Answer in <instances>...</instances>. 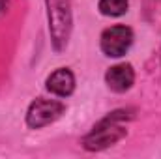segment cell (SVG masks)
<instances>
[{
    "mask_svg": "<svg viewBox=\"0 0 161 159\" xmlns=\"http://www.w3.org/2000/svg\"><path fill=\"white\" fill-rule=\"evenodd\" d=\"M49 30L54 51L66 49L71 34V6L69 0H47Z\"/></svg>",
    "mask_w": 161,
    "mask_h": 159,
    "instance_id": "2",
    "label": "cell"
},
{
    "mask_svg": "<svg viewBox=\"0 0 161 159\" xmlns=\"http://www.w3.org/2000/svg\"><path fill=\"white\" fill-rule=\"evenodd\" d=\"M127 0H99V11L107 17H120L127 11Z\"/></svg>",
    "mask_w": 161,
    "mask_h": 159,
    "instance_id": "7",
    "label": "cell"
},
{
    "mask_svg": "<svg viewBox=\"0 0 161 159\" xmlns=\"http://www.w3.org/2000/svg\"><path fill=\"white\" fill-rule=\"evenodd\" d=\"M64 111H66V107L60 101H54V99H36L28 107L26 123L32 129H40V127H45V125L56 122L64 114Z\"/></svg>",
    "mask_w": 161,
    "mask_h": 159,
    "instance_id": "3",
    "label": "cell"
},
{
    "mask_svg": "<svg viewBox=\"0 0 161 159\" xmlns=\"http://www.w3.org/2000/svg\"><path fill=\"white\" fill-rule=\"evenodd\" d=\"M47 90L51 94H54V96L68 97L75 90V77H73V73L69 69H66V68L56 69L47 79Z\"/></svg>",
    "mask_w": 161,
    "mask_h": 159,
    "instance_id": "6",
    "label": "cell"
},
{
    "mask_svg": "<svg viewBox=\"0 0 161 159\" xmlns=\"http://www.w3.org/2000/svg\"><path fill=\"white\" fill-rule=\"evenodd\" d=\"M105 80L109 84V88L113 92H127L135 80V73H133V68L129 64H118L114 68H111L105 75Z\"/></svg>",
    "mask_w": 161,
    "mask_h": 159,
    "instance_id": "5",
    "label": "cell"
},
{
    "mask_svg": "<svg viewBox=\"0 0 161 159\" xmlns=\"http://www.w3.org/2000/svg\"><path fill=\"white\" fill-rule=\"evenodd\" d=\"M8 4H9V0H0V15L8 9Z\"/></svg>",
    "mask_w": 161,
    "mask_h": 159,
    "instance_id": "8",
    "label": "cell"
},
{
    "mask_svg": "<svg viewBox=\"0 0 161 159\" xmlns=\"http://www.w3.org/2000/svg\"><path fill=\"white\" fill-rule=\"evenodd\" d=\"M131 43H133V32H131V28H127L124 25L111 26V28L103 30V34H101V51L113 58L124 56L129 51Z\"/></svg>",
    "mask_w": 161,
    "mask_h": 159,
    "instance_id": "4",
    "label": "cell"
},
{
    "mask_svg": "<svg viewBox=\"0 0 161 159\" xmlns=\"http://www.w3.org/2000/svg\"><path fill=\"white\" fill-rule=\"evenodd\" d=\"M125 114H127L125 111H116V112L109 114L105 120H101L92 129V133L82 139L84 148L96 152V150H103L107 146H113L114 142L124 139L127 133V129L122 125V122L125 120Z\"/></svg>",
    "mask_w": 161,
    "mask_h": 159,
    "instance_id": "1",
    "label": "cell"
}]
</instances>
